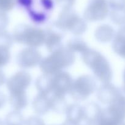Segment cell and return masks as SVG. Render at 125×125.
Wrapping results in <instances>:
<instances>
[{
  "mask_svg": "<svg viewBox=\"0 0 125 125\" xmlns=\"http://www.w3.org/2000/svg\"><path fill=\"white\" fill-rule=\"evenodd\" d=\"M6 82L5 74L0 69V86L4 85Z\"/></svg>",
  "mask_w": 125,
  "mask_h": 125,
  "instance_id": "e575fe53",
  "label": "cell"
},
{
  "mask_svg": "<svg viewBox=\"0 0 125 125\" xmlns=\"http://www.w3.org/2000/svg\"><path fill=\"white\" fill-rule=\"evenodd\" d=\"M55 25L60 29L68 31L74 35H81L87 29L85 19L70 10H63L59 15Z\"/></svg>",
  "mask_w": 125,
  "mask_h": 125,
  "instance_id": "5b68a950",
  "label": "cell"
},
{
  "mask_svg": "<svg viewBox=\"0 0 125 125\" xmlns=\"http://www.w3.org/2000/svg\"><path fill=\"white\" fill-rule=\"evenodd\" d=\"M109 3L107 0H89L83 13V17L88 21L104 20L109 13Z\"/></svg>",
  "mask_w": 125,
  "mask_h": 125,
  "instance_id": "52a82bcc",
  "label": "cell"
},
{
  "mask_svg": "<svg viewBox=\"0 0 125 125\" xmlns=\"http://www.w3.org/2000/svg\"><path fill=\"white\" fill-rule=\"evenodd\" d=\"M67 48L74 53H80L83 54L89 49L88 46L83 41L79 39H73L69 41Z\"/></svg>",
  "mask_w": 125,
  "mask_h": 125,
  "instance_id": "44dd1931",
  "label": "cell"
},
{
  "mask_svg": "<svg viewBox=\"0 0 125 125\" xmlns=\"http://www.w3.org/2000/svg\"><path fill=\"white\" fill-rule=\"evenodd\" d=\"M52 76L43 74L37 79L36 87L39 93L49 95L52 91Z\"/></svg>",
  "mask_w": 125,
  "mask_h": 125,
  "instance_id": "2e32d148",
  "label": "cell"
},
{
  "mask_svg": "<svg viewBox=\"0 0 125 125\" xmlns=\"http://www.w3.org/2000/svg\"><path fill=\"white\" fill-rule=\"evenodd\" d=\"M45 34V31L39 28L19 24L14 29L12 37L15 42L36 49L44 44Z\"/></svg>",
  "mask_w": 125,
  "mask_h": 125,
  "instance_id": "3957f363",
  "label": "cell"
},
{
  "mask_svg": "<svg viewBox=\"0 0 125 125\" xmlns=\"http://www.w3.org/2000/svg\"><path fill=\"white\" fill-rule=\"evenodd\" d=\"M62 36L60 33L52 31L47 32L44 44L48 51L53 53L62 47Z\"/></svg>",
  "mask_w": 125,
  "mask_h": 125,
  "instance_id": "5bb4252c",
  "label": "cell"
},
{
  "mask_svg": "<svg viewBox=\"0 0 125 125\" xmlns=\"http://www.w3.org/2000/svg\"><path fill=\"white\" fill-rule=\"evenodd\" d=\"M110 18L115 25H125V8L112 9L110 12Z\"/></svg>",
  "mask_w": 125,
  "mask_h": 125,
  "instance_id": "7402d4cb",
  "label": "cell"
},
{
  "mask_svg": "<svg viewBox=\"0 0 125 125\" xmlns=\"http://www.w3.org/2000/svg\"><path fill=\"white\" fill-rule=\"evenodd\" d=\"M66 113L68 120L77 123L82 119H83V107L77 104H72L68 105Z\"/></svg>",
  "mask_w": 125,
  "mask_h": 125,
  "instance_id": "ac0fdd59",
  "label": "cell"
},
{
  "mask_svg": "<svg viewBox=\"0 0 125 125\" xmlns=\"http://www.w3.org/2000/svg\"><path fill=\"white\" fill-rule=\"evenodd\" d=\"M42 60L41 53L35 48L27 47L21 50L17 56V63L20 68L29 69L40 64Z\"/></svg>",
  "mask_w": 125,
  "mask_h": 125,
  "instance_id": "9c48e42d",
  "label": "cell"
},
{
  "mask_svg": "<svg viewBox=\"0 0 125 125\" xmlns=\"http://www.w3.org/2000/svg\"><path fill=\"white\" fill-rule=\"evenodd\" d=\"M10 60V53L9 49L0 47V68L5 66Z\"/></svg>",
  "mask_w": 125,
  "mask_h": 125,
  "instance_id": "484cf974",
  "label": "cell"
},
{
  "mask_svg": "<svg viewBox=\"0 0 125 125\" xmlns=\"http://www.w3.org/2000/svg\"><path fill=\"white\" fill-rule=\"evenodd\" d=\"M26 125H45L44 121L38 116H31L26 121Z\"/></svg>",
  "mask_w": 125,
  "mask_h": 125,
  "instance_id": "4dcf8cb0",
  "label": "cell"
},
{
  "mask_svg": "<svg viewBox=\"0 0 125 125\" xmlns=\"http://www.w3.org/2000/svg\"><path fill=\"white\" fill-rule=\"evenodd\" d=\"M75 56L74 52L67 47H61L42 58L39 66L43 74L53 76L74 64Z\"/></svg>",
  "mask_w": 125,
  "mask_h": 125,
  "instance_id": "6da1fadb",
  "label": "cell"
},
{
  "mask_svg": "<svg viewBox=\"0 0 125 125\" xmlns=\"http://www.w3.org/2000/svg\"><path fill=\"white\" fill-rule=\"evenodd\" d=\"M14 41L12 35L5 30L0 31V47L9 49L12 46Z\"/></svg>",
  "mask_w": 125,
  "mask_h": 125,
  "instance_id": "d4e9b609",
  "label": "cell"
},
{
  "mask_svg": "<svg viewBox=\"0 0 125 125\" xmlns=\"http://www.w3.org/2000/svg\"><path fill=\"white\" fill-rule=\"evenodd\" d=\"M28 11L29 16H30L31 20L35 23H44L45 20H47L46 14H45L43 12L33 10L31 8L28 10Z\"/></svg>",
  "mask_w": 125,
  "mask_h": 125,
  "instance_id": "cb8c5ba5",
  "label": "cell"
},
{
  "mask_svg": "<svg viewBox=\"0 0 125 125\" xmlns=\"http://www.w3.org/2000/svg\"><path fill=\"white\" fill-rule=\"evenodd\" d=\"M123 86H122V88L125 90V68L124 69L123 74Z\"/></svg>",
  "mask_w": 125,
  "mask_h": 125,
  "instance_id": "8d00e7d4",
  "label": "cell"
},
{
  "mask_svg": "<svg viewBox=\"0 0 125 125\" xmlns=\"http://www.w3.org/2000/svg\"><path fill=\"white\" fill-rule=\"evenodd\" d=\"M9 103L14 110L20 111L25 109L28 104V99L26 92L10 94Z\"/></svg>",
  "mask_w": 125,
  "mask_h": 125,
  "instance_id": "e0dca14e",
  "label": "cell"
},
{
  "mask_svg": "<svg viewBox=\"0 0 125 125\" xmlns=\"http://www.w3.org/2000/svg\"><path fill=\"white\" fill-rule=\"evenodd\" d=\"M116 34L125 38V25H124V26H123L121 28H120V30L118 31Z\"/></svg>",
  "mask_w": 125,
  "mask_h": 125,
  "instance_id": "d590c367",
  "label": "cell"
},
{
  "mask_svg": "<svg viewBox=\"0 0 125 125\" xmlns=\"http://www.w3.org/2000/svg\"><path fill=\"white\" fill-rule=\"evenodd\" d=\"M41 4L44 9L50 10L53 8V3L52 0H41Z\"/></svg>",
  "mask_w": 125,
  "mask_h": 125,
  "instance_id": "d6a6232c",
  "label": "cell"
},
{
  "mask_svg": "<svg viewBox=\"0 0 125 125\" xmlns=\"http://www.w3.org/2000/svg\"><path fill=\"white\" fill-rule=\"evenodd\" d=\"M112 49L116 55L125 60V38L116 34L112 41Z\"/></svg>",
  "mask_w": 125,
  "mask_h": 125,
  "instance_id": "ffe728a7",
  "label": "cell"
},
{
  "mask_svg": "<svg viewBox=\"0 0 125 125\" xmlns=\"http://www.w3.org/2000/svg\"><path fill=\"white\" fill-rule=\"evenodd\" d=\"M9 17L5 12H0V31L5 30L9 24Z\"/></svg>",
  "mask_w": 125,
  "mask_h": 125,
  "instance_id": "f1b7e54d",
  "label": "cell"
},
{
  "mask_svg": "<svg viewBox=\"0 0 125 125\" xmlns=\"http://www.w3.org/2000/svg\"><path fill=\"white\" fill-rule=\"evenodd\" d=\"M0 125H4V123L1 120H0Z\"/></svg>",
  "mask_w": 125,
  "mask_h": 125,
  "instance_id": "74e56055",
  "label": "cell"
},
{
  "mask_svg": "<svg viewBox=\"0 0 125 125\" xmlns=\"http://www.w3.org/2000/svg\"><path fill=\"white\" fill-rule=\"evenodd\" d=\"M82 60L92 70L99 81L103 83H110L113 77L111 66L107 60L100 53L89 49L82 54Z\"/></svg>",
  "mask_w": 125,
  "mask_h": 125,
  "instance_id": "7a4b0ae2",
  "label": "cell"
},
{
  "mask_svg": "<svg viewBox=\"0 0 125 125\" xmlns=\"http://www.w3.org/2000/svg\"><path fill=\"white\" fill-rule=\"evenodd\" d=\"M33 107L35 112L44 115L51 109V103L49 95L39 93L33 101Z\"/></svg>",
  "mask_w": 125,
  "mask_h": 125,
  "instance_id": "7c38bea8",
  "label": "cell"
},
{
  "mask_svg": "<svg viewBox=\"0 0 125 125\" xmlns=\"http://www.w3.org/2000/svg\"><path fill=\"white\" fill-rule=\"evenodd\" d=\"M31 80V75L26 71L17 72L7 80V88L10 94L26 92Z\"/></svg>",
  "mask_w": 125,
  "mask_h": 125,
  "instance_id": "ba28073f",
  "label": "cell"
},
{
  "mask_svg": "<svg viewBox=\"0 0 125 125\" xmlns=\"http://www.w3.org/2000/svg\"><path fill=\"white\" fill-rule=\"evenodd\" d=\"M56 3L63 10H70L74 5L75 0H56Z\"/></svg>",
  "mask_w": 125,
  "mask_h": 125,
  "instance_id": "83f0119b",
  "label": "cell"
},
{
  "mask_svg": "<svg viewBox=\"0 0 125 125\" xmlns=\"http://www.w3.org/2000/svg\"><path fill=\"white\" fill-rule=\"evenodd\" d=\"M52 94L50 97V103H51V109H53L54 111L58 112H62L66 111L68 105L64 96H58L54 94Z\"/></svg>",
  "mask_w": 125,
  "mask_h": 125,
  "instance_id": "d6986e66",
  "label": "cell"
},
{
  "mask_svg": "<svg viewBox=\"0 0 125 125\" xmlns=\"http://www.w3.org/2000/svg\"><path fill=\"white\" fill-rule=\"evenodd\" d=\"M119 92L120 88L110 83H103L97 91V98L103 104L110 105L116 99Z\"/></svg>",
  "mask_w": 125,
  "mask_h": 125,
  "instance_id": "8fae6325",
  "label": "cell"
},
{
  "mask_svg": "<svg viewBox=\"0 0 125 125\" xmlns=\"http://www.w3.org/2000/svg\"><path fill=\"white\" fill-rule=\"evenodd\" d=\"M115 35V31L113 27L106 24L99 26L94 31L96 39L102 43L109 42L113 41Z\"/></svg>",
  "mask_w": 125,
  "mask_h": 125,
  "instance_id": "4fadbf2b",
  "label": "cell"
},
{
  "mask_svg": "<svg viewBox=\"0 0 125 125\" xmlns=\"http://www.w3.org/2000/svg\"><path fill=\"white\" fill-rule=\"evenodd\" d=\"M73 81L69 73L61 71L52 76V91L51 93L64 96L70 92Z\"/></svg>",
  "mask_w": 125,
  "mask_h": 125,
  "instance_id": "30bf717a",
  "label": "cell"
},
{
  "mask_svg": "<svg viewBox=\"0 0 125 125\" xmlns=\"http://www.w3.org/2000/svg\"><path fill=\"white\" fill-rule=\"evenodd\" d=\"M15 4V0H0V12L6 13L10 11Z\"/></svg>",
  "mask_w": 125,
  "mask_h": 125,
  "instance_id": "4316f807",
  "label": "cell"
},
{
  "mask_svg": "<svg viewBox=\"0 0 125 125\" xmlns=\"http://www.w3.org/2000/svg\"><path fill=\"white\" fill-rule=\"evenodd\" d=\"M83 119L88 122L97 121L101 114L102 110L98 104L93 102L87 103L83 107Z\"/></svg>",
  "mask_w": 125,
  "mask_h": 125,
  "instance_id": "9a60e30c",
  "label": "cell"
},
{
  "mask_svg": "<svg viewBox=\"0 0 125 125\" xmlns=\"http://www.w3.org/2000/svg\"><path fill=\"white\" fill-rule=\"evenodd\" d=\"M6 103V97L3 92L0 91V109L3 108Z\"/></svg>",
  "mask_w": 125,
  "mask_h": 125,
  "instance_id": "836d02e7",
  "label": "cell"
},
{
  "mask_svg": "<svg viewBox=\"0 0 125 125\" xmlns=\"http://www.w3.org/2000/svg\"><path fill=\"white\" fill-rule=\"evenodd\" d=\"M96 89L94 78L90 75H83L73 81L69 93L75 101H84L92 94Z\"/></svg>",
  "mask_w": 125,
  "mask_h": 125,
  "instance_id": "8992f818",
  "label": "cell"
},
{
  "mask_svg": "<svg viewBox=\"0 0 125 125\" xmlns=\"http://www.w3.org/2000/svg\"><path fill=\"white\" fill-rule=\"evenodd\" d=\"M24 119L20 111L14 110L9 113L6 118V125H23Z\"/></svg>",
  "mask_w": 125,
  "mask_h": 125,
  "instance_id": "603a6c76",
  "label": "cell"
},
{
  "mask_svg": "<svg viewBox=\"0 0 125 125\" xmlns=\"http://www.w3.org/2000/svg\"><path fill=\"white\" fill-rule=\"evenodd\" d=\"M125 120V93L120 88L116 99L102 110L97 121L98 125H120Z\"/></svg>",
  "mask_w": 125,
  "mask_h": 125,
  "instance_id": "277c9868",
  "label": "cell"
},
{
  "mask_svg": "<svg viewBox=\"0 0 125 125\" xmlns=\"http://www.w3.org/2000/svg\"><path fill=\"white\" fill-rule=\"evenodd\" d=\"M17 2L18 4H19L20 6L29 10L31 8L33 0H17Z\"/></svg>",
  "mask_w": 125,
  "mask_h": 125,
  "instance_id": "1f68e13d",
  "label": "cell"
},
{
  "mask_svg": "<svg viewBox=\"0 0 125 125\" xmlns=\"http://www.w3.org/2000/svg\"><path fill=\"white\" fill-rule=\"evenodd\" d=\"M109 5L112 9L125 8V0H109Z\"/></svg>",
  "mask_w": 125,
  "mask_h": 125,
  "instance_id": "f546056e",
  "label": "cell"
}]
</instances>
